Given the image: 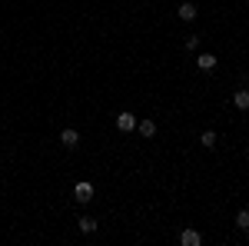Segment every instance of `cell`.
I'll return each instance as SVG.
<instances>
[{
  "instance_id": "obj_12",
  "label": "cell",
  "mask_w": 249,
  "mask_h": 246,
  "mask_svg": "<svg viewBox=\"0 0 249 246\" xmlns=\"http://www.w3.org/2000/svg\"><path fill=\"white\" fill-rule=\"evenodd\" d=\"M246 153H249V147H246Z\"/></svg>"
},
{
  "instance_id": "obj_7",
  "label": "cell",
  "mask_w": 249,
  "mask_h": 246,
  "mask_svg": "<svg viewBox=\"0 0 249 246\" xmlns=\"http://www.w3.org/2000/svg\"><path fill=\"white\" fill-rule=\"evenodd\" d=\"M232 107L236 110H249V90H236L232 94Z\"/></svg>"
},
{
  "instance_id": "obj_6",
  "label": "cell",
  "mask_w": 249,
  "mask_h": 246,
  "mask_svg": "<svg viewBox=\"0 0 249 246\" xmlns=\"http://www.w3.org/2000/svg\"><path fill=\"white\" fill-rule=\"evenodd\" d=\"M179 243H183V246H199V243H203V236H199L196 229H183V233H179Z\"/></svg>"
},
{
  "instance_id": "obj_10",
  "label": "cell",
  "mask_w": 249,
  "mask_h": 246,
  "mask_svg": "<svg viewBox=\"0 0 249 246\" xmlns=\"http://www.w3.org/2000/svg\"><path fill=\"white\" fill-rule=\"evenodd\" d=\"M199 143H203L206 150H213V147H216V133H213V130H203V136H199Z\"/></svg>"
},
{
  "instance_id": "obj_8",
  "label": "cell",
  "mask_w": 249,
  "mask_h": 246,
  "mask_svg": "<svg viewBox=\"0 0 249 246\" xmlns=\"http://www.w3.org/2000/svg\"><path fill=\"white\" fill-rule=\"evenodd\" d=\"M136 130H140V136L150 140V136L156 133V123H153V120H136Z\"/></svg>"
},
{
  "instance_id": "obj_1",
  "label": "cell",
  "mask_w": 249,
  "mask_h": 246,
  "mask_svg": "<svg viewBox=\"0 0 249 246\" xmlns=\"http://www.w3.org/2000/svg\"><path fill=\"white\" fill-rule=\"evenodd\" d=\"M133 127H136V116L130 114V110L116 114V130H120V133H133Z\"/></svg>"
},
{
  "instance_id": "obj_4",
  "label": "cell",
  "mask_w": 249,
  "mask_h": 246,
  "mask_svg": "<svg viewBox=\"0 0 249 246\" xmlns=\"http://www.w3.org/2000/svg\"><path fill=\"white\" fill-rule=\"evenodd\" d=\"M60 143H63L67 150H73V147H80V133H77V130H70V127H67V130L60 133Z\"/></svg>"
},
{
  "instance_id": "obj_3",
  "label": "cell",
  "mask_w": 249,
  "mask_h": 246,
  "mask_svg": "<svg viewBox=\"0 0 249 246\" xmlns=\"http://www.w3.org/2000/svg\"><path fill=\"white\" fill-rule=\"evenodd\" d=\"M216 63H219V60L213 57V54H199V57H196V67H199L203 74H213V70H216Z\"/></svg>"
},
{
  "instance_id": "obj_2",
  "label": "cell",
  "mask_w": 249,
  "mask_h": 246,
  "mask_svg": "<svg viewBox=\"0 0 249 246\" xmlns=\"http://www.w3.org/2000/svg\"><path fill=\"white\" fill-rule=\"evenodd\" d=\"M73 196H77L80 203H90V200H93V183H87V180H80L77 187H73Z\"/></svg>"
},
{
  "instance_id": "obj_11",
  "label": "cell",
  "mask_w": 249,
  "mask_h": 246,
  "mask_svg": "<svg viewBox=\"0 0 249 246\" xmlns=\"http://www.w3.org/2000/svg\"><path fill=\"white\" fill-rule=\"evenodd\" d=\"M236 227L249 229V209H239V213H236Z\"/></svg>"
},
{
  "instance_id": "obj_9",
  "label": "cell",
  "mask_w": 249,
  "mask_h": 246,
  "mask_svg": "<svg viewBox=\"0 0 249 246\" xmlns=\"http://www.w3.org/2000/svg\"><path fill=\"white\" fill-rule=\"evenodd\" d=\"M77 223H80V233H96V220L93 216H80Z\"/></svg>"
},
{
  "instance_id": "obj_5",
  "label": "cell",
  "mask_w": 249,
  "mask_h": 246,
  "mask_svg": "<svg viewBox=\"0 0 249 246\" xmlns=\"http://www.w3.org/2000/svg\"><path fill=\"white\" fill-rule=\"evenodd\" d=\"M196 14H199V10H196V3H190V0L176 7V17L179 20H196Z\"/></svg>"
}]
</instances>
